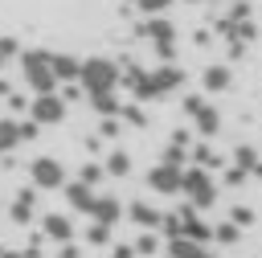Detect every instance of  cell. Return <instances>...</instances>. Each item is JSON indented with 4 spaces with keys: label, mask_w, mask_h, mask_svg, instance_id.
I'll use <instances>...</instances> for the list:
<instances>
[{
    "label": "cell",
    "mask_w": 262,
    "mask_h": 258,
    "mask_svg": "<svg viewBox=\"0 0 262 258\" xmlns=\"http://www.w3.org/2000/svg\"><path fill=\"white\" fill-rule=\"evenodd\" d=\"M78 82L86 94H106V90H119V66L111 57H86L78 66Z\"/></svg>",
    "instance_id": "cell-1"
},
{
    "label": "cell",
    "mask_w": 262,
    "mask_h": 258,
    "mask_svg": "<svg viewBox=\"0 0 262 258\" xmlns=\"http://www.w3.org/2000/svg\"><path fill=\"white\" fill-rule=\"evenodd\" d=\"M180 192L188 197L192 209H209L217 201V184H213V172L192 164V168H180Z\"/></svg>",
    "instance_id": "cell-2"
},
{
    "label": "cell",
    "mask_w": 262,
    "mask_h": 258,
    "mask_svg": "<svg viewBox=\"0 0 262 258\" xmlns=\"http://www.w3.org/2000/svg\"><path fill=\"white\" fill-rule=\"evenodd\" d=\"M20 78L33 94H53L57 90V74L49 66V53H25L20 57Z\"/></svg>",
    "instance_id": "cell-3"
},
{
    "label": "cell",
    "mask_w": 262,
    "mask_h": 258,
    "mask_svg": "<svg viewBox=\"0 0 262 258\" xmlns=\"http://www.w3.org/2000/svg\"><path fill=\"white\" fill-rule=\"evenodd\" d=\"M180 86H184V70L172 66V61H160L143 78V98H164V94H176Z\"/></svg>",
    "instance_id": "cell-4"
},
{
    "label": "cell",
    "mask_w": 262,
    "mask_h": 258,
    "mask_svg": "<svg viewBox=\"0 0 262 258\" xmlns=\"http://www.w3.org/2000/svg\"><path fill=\"white\" fill-rule=\"evenodd\" d=\"M184 115L192 119V127H196L205 139L221 131V115H217V106H213L205 94H188V98H184Z\"/></svg>",
    "instance_id": "cell-5"
},
{
    "label": "cell",
    "mask_w": 262,
    "mask_h": 258,
    "mask_svg": "<svg viewBox=\"0 0 262 258\" xmlns=\"http://www.w3.org/2000/svg\"><path fill=\"white\" fill-rule=\"evenodd\" d=\"M29 119L37 123V127H53V123H61L66 119V98L53 90V94H33V102H29Z\"/></svg>",
    "instance_id": "cell-6"
},
{
    "label": "cell",
    "mask_w": 262,
    "mask_h": 258,
    "mask_svg": "<svg viewBox=\"0 0 262 258\" xmlns=\"http://www.w3.org/2000/svg\"><path fill=\"white\" fill-rule=\"evenodd\" d=\"M29 176H33V188H61L66 184V168L57 156H37L29 164Z\"/></svg>",
    "instance_id": "cell-7"
},
{
    "label": "cell",
    "mask_w": 262,
    "mask_h": 258,
    "mask_svg": "<svg viewBox=\"0 0 262 258\" xmlns=\"http://www.w3.org/2000/svg\"><path fill=\"white\" fill-rule=\"evenodd\" d=\"M147 184H151L156 192H164V197L180 192V164H168V160H160V164L147 172Z\"/></svg>",
    "instance_id": "cell-8"
},
{
    "label": "cell",
    "mask_w": 262,
    "mask_h": 258,
    "mask_svg": "<svg viewBox=\"0 0 262 258\" xmlns=\"http://www.w3.org/2000/svg\"><path fill=\"white\" fill-rule=\"evenodd\" d=\"M164 254L168 258H213L209 242H192V238H168Z\"/></svg>",
    "instance_id": "cell-9"
},
{
    "label": "cell",
    "mask_w": 262,
    "mask_h": 258,
    "mask_svg": "<svg viewBox=\"0 0 262 258\" xmlns=\"http://www.w3.org/2000/svg\"><path fill=\"white\" fill-rule=\"evenodd\" d=\"M86 213H90L98 225H115V221L123 217V205H119L115 197H98V192H94V201H90V209H86Z\"/></svg>",
    "instance_id": "cell-10"
},
{
    "label": "cell",
    "mask_w": 262,
    "mask_h": 258,
    "mask_svg": "<svg viewBox=\"0 0 262 258\" xmlns=\"http://www.w3.org/2000/svg\"><path fill=\"white\" fill-rule=\"evenodd\" d=\"M41 233H45L49 242H70V238H74V221H70L66 213H45V217H41Z\"/></svg>",
    "instance_id": "cell-11"
},
{
    "label": "cell",
    "mask_w": 262,
    "mask_h": 258,
    "mask_svg": "<svg viewBox=\"0 0 262 258\" xmlns=\"http://www.w3.org/2000/svg\"><path fill=\"white\" fill-rule=\"evenodd\" d=\"M127 217H131L139 229H156V225L164 221V209H156V205H147V201H131Z\"/></svg>",
    "instance_id": "cell-12"
},
{
    "label": "cell",
    "mask_w": 262,
    "mask_h": 258,
    "mask_svg": "<svg viewBox=\"0 0 262 258\" xmlns=\"http://www.w3.org/2000/svg\"><path fill=\"white\" fill-rule=\"evenodd\" d=\"M49 66H53V74H57V82H78V57H70V53H49Z\"/></svg>",
    "instance_id": "cell-13"
},
{
    "label": "cell",
    "mask_w": 262,
    "mask_h": 258,
    "mask_svg": "<svg viewBox=\"0 0 262 258\" xmlns=\"http://www.w3.org/2000/svg\"><path fill=\"white\" fill-rule=\"evenodd\" d=\"M61 188H66V201H70L74 209H82V213L90 209V201H94V188H90V184H82V180H66Z\"/></svg>",
    "instance_id": "cell-14"
},
{
    "label": "cell",
    "mask_w": 262,
    "mask_h": 258,
    "mask_svg": "<svg viewBox=\"0 0 262 258\" xmlns=\"http://www.w3.org/2000/svg\"><path fill=\"white\" fill-rule=\"evenodd\" d=\"M229 78H233L229 66H209L205 70V90L209 94H221V90H229Z\"/></svg>",
    "instance_id": "cell-15"
},
{
    "label": "cell",
    "mask_w": 262,
    "mask_h": 258,
    "mask_svg": "<svg viewBox=\"0 0 262 258\" xmlns=\"http://www.w3.org/2000/svg\"><path fill=\"white\" fill-rule=\"evenodd\" d=\"M20 143V123L16 119H0V152H12Z\"/></svg>",
    "instance_id": "cell-16"
},
{
    "label": "cell",
    "mask_w": 262,
    "mask_h": 258,
    "mask_svg": "<svg viewBox=\"0 0 262 258\" xmlns=\"http://www.w3.org/2000/svg\"><path fill=\"white\" fill-rule=\"evenodd\" d=\"M90 106L102 115V119H111V115H119V98H115V90H106V94H90Z\"/></svg>",
    "instance_id": "cell-17"
},
{
    "label": "cell",
    "mask_w": 262,
    "mask_h": 258,
    "mask_svg": "<svg viewBox=\"0 0 262 258\" xmlns=\"http://www.w3.org/2000/svg\"><path fill=\"white\" fill-rule=\"evenodd\" d=\"M102 172H111V176H127V172H131V156H127V152H111L106 164H102Z\"/></svg>",
    "instance_id": "cell-18"
},
{
    "label": "cell",
    "mask_w": 262,
    "mask_h": 258,
    "mask_svg": "<svg viewBox=\"0 0 262 258\" xmlns=\"http://www.w3.org/2000/svg\"><path fill=\"white\" fill-rule=\"evenodd\" d=\"M242 238V225H233V221H221V225H213V242H221V246H233Z\"/></svg>",
    "instance_id": "cell-19"
},
{
    "label": "cell",
    "mask_w": 262,
    "mask_h": 258,
    "mask_svg": "<svg viewBox=\"0 0 262 258\" xmlns=\"http://www.w3.org/2000/svg\"><path fill=\"white\" fill-rule=\"evenodd\" d=\"M29 217H33V192L25 188V192L12 201V221H29Z\"/></svg>",
    "instance_id": "cell-20"
},
{
    "label": "cell",
    "mask_w": 262,
    "mask_h": 258,
    "mask_svg": "<svg viewBox=\"0 0 262 258\" xmlns=\"http://www.w3.org/2000/svg\"><path fill=\"white\" fill-rule=\"evenodd\" d=\"M131 250H135V258H139V254H156V250H160V238H156L151 229H143V233L135 238V246H131Z\"/></svg>",
    "instance_id": "cell-21"
},
{
    "label": "cell",
    "mask_w": 262,
    "mask_h": 258,
    "mask_svg": "<svg viewBox=\"0 0 262 258\" xmlns=\"http://www.w3.org/2000/svg\"><path fill=\"white\" fill-rule=\"evenodd\" d=\"M86 242H90V246H111V225H98V221H94V225L86 229Z\"/></svg>",
    "instance_id": "cell-22"
},
{
    "label": "cell",
    "mask_w": 262,
    "mask_h": 258,
    "mask_svg": "<svg viewBox=\"0 0 262 258\" xmlns=\"http://www.w3.org/2000/svg\"><path fill=\"white\" fill-rule=\"evenodd\" d=\"M102 176H106V172H102V164H82V172H78V180H82V184H90V188H94Z\"/></svg>",
    "instance_id": "cell-23"
},
{
    "label": "cell",
    "mask_w": 262,
    "mask_h": 258,
    "mask_svg": "<svg viewBox=\"0 0 262 258\" xmlns=\"http://www.w3.org/2000/svg\"><path fill=\"white\" fill-rule=\"evenodd\" d=\"M119 115H123L127 123H135V127H147V111H143V106H119Z\"/></svg>",
    "instance_id": "cell-24"
},
{
    "label": "cell",
    "mask_w": 262,
    "mask_h": 258,
    "mask_svg": "<svg viewBox=\"0 0 262 258\" xmlns=\"http://www.w3.org/2000/svg\"><path fill=\"white\" fill-rule=\"evenodd\" d=\"M233 164H237V168H246V172H250V168H254V164H258V152H254V147H237V152H233Z\"/></svg>",
    "instance_id": "cell-25"
},
{
    "label": "cell",
    "mask_w": 262,
    "mask_h": 258,
    "mask_svg": "<svg viewBox=\"0 0 262 258\" xmlns=\"http://www.w3.org/2000/svg\"><path fill=\"white\" fill-rule=\"evenodd\" d=\"M135 4H139V8H143V12H147V16H164V12H168V4H172V0H135Z\"/></svg>",
    "instance_id": "cell-26"
},
{
    "label": "cell",
    "mask_w": 262,
    "mask_h": 258,
    "mask_svg": "<svg viewBox=\"0 0 262 258\" xmlns=\"http://www.w3.org/2000/svg\"><path fill=\"white\" fill-rule=\"evenodd\" d=\"M229 221H233V225H250V221H254L250 205H233V209H229Z\"/></svg>",
    "instance_id": "cell-27"
},
{
    "label": "cell",
    "mask_w": 262,
    "mask_h": 258,
    "mask_svg": "<svg viewBox=\"0 0 262 258\" xmlns=\"http://www.w3.org/2000/svg\"><path fill=\"white\" fill-rule=\"evenodd\" d=\"M12 57H16V41H12V37H0V70H4Z\"/></svg>",
    "instance_id": "cell-28"
},
{
    "label": "cell",
    "mask_w": 262,
    "mask_h": 258,
    "mask_svg": "<svg viewBox=\"0 0 262 258\" xmlns=\"http://www.w3.org/2000/svg\"><path fill=\"white\" fill-rule=\"evenodd\" d=\"M242 180H246V168H237V164H233V168H225V184H233V188H237Z\"/></svg>",
    "instance_id": "cell-29"
},
{
    "label": "cell",
    "mask_w": 262,
    "mask_h": 258,
    "mask_svg": "<svg viewBox=\"0 0 262 258\" xmlns=\"http://www.w3.org/2000/svg\"><path fill=\"white\" fill-rule=\"evenodd\" d=\"M57 258H78V242L70 238V242H61V250H57Z\"/></svg>",
    "instance_id": "cell-30"
},
{
    "label": "cell",
    "mask_w": 262,
    "mask_h": 258,
    "mask_svg": "<svg viewBox=\"0 0 262 258\" xmlns=\"http://www.w3.org/2000/svg\"><path fill=\"white\" fill-rule=\"evenodd\" d=\"M111 258H135V250H131V242H127V246H115V254H111Z\"/></svg>",
    "instance_id": "cell-31"
},
{
    "label": "cell",
    "mask_w": 262,
    "mask_h": 258,
    "mask_svg": "<svg viewBox=\"0 0 262 258\" xmlns=\"http://www.w3.org/2000/svg\"><path fill=\"white\" fill-rule=\"evenodd\" d=\"M0 258H25L20 250H0Z\"/></svg>",
    "instance_id": "cell-32"
},
{
    "label": "cell",
    "mask_w": 262,
    "mask_h": 258,
    "mask_svg": "<svg viewBox=\"0 0 262 258\" xmlns=\"http://www.w3.org/2000/svg\"><path fill=\"white\" fill-rule=\"evenodd\" d=\"M188 4H196V0H188Z\"/></svg>",
    "instance_id": "cell-33"
}]
</instances>
